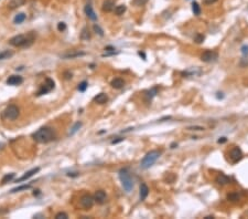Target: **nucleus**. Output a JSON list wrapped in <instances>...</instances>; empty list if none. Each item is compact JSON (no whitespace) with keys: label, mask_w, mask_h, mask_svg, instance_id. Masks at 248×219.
I'll list each match as a JSON object with an SVG mask.
<instances>
[{"label":"nucleus","mask_w":248,"mask_h":219,"mask_svg":"<svg viewBox=\"0 0 248 219\" xmlns=\"http://www.w3.org/2000/svg\"><path fill=\"white\" fill-rule=\"evenodd\" d=\"M32 137H33L34 141L38 142V143L45 144L54 140L55 133L51 127H46L45 126V127H41L40 130H38L35 133H33Z\"/></svg>","instance_id":"obj_1"},{"label":"nucleus","mask_w":248,"mask_h":219,"mask_svg":"<svg viewBox=\"0 0 248 219\" xmlns=\"http://www.w3.org/2000/svg\"><path fill=\"white\" fill-rule=\"evenodd\" d=\"M34 41L33 33H29L28 36L25 34H18V36H13L9 40V43L13 47H22V48H28L30 47Z\"/></svg>","instance_id":"obj_2"},{"label":"nucleus","mask_w":248,"mask_h":219,"mask_svg":"<svg viewBox=\"0 0 248 219\" xmlns=\"http://www.w3.org/2000/svg\"><path fill=\"white\" fill-rule=\"evenodd\" d=\"M160 155H161V152L160 151H157V149H153V151H150L149 153H147L145 157L142 158L141 164H140L141 168H143V169L150 168L152 165L157 162L158 158L160 157Z\"/></svg>","instance_id":"obj_3"},{"label":"nucleus","mask_w":248,"mask_h":219,"mask_svg":"<svg viewBox=\"0 0 248 219\" xmlns=\"http://www.w3.org/2000/svg\"><path fill=\"white\" fill-rule=\"evenodd\" d=\"M119 178H120L121 185L124 187V189L126 192H130L133 188V182L131 178V175L128 172V169H121L119 172Z\"/></svg>","instance_id":"obj_4"},{"label":"nucleus","mask_w":248,"mask_h":219,"mask_svg":"<svg viewBox=\"0 0 248 219\" xmlns=\"http://www.w3.org/2000/svg\"><path fill=\"white\" fill-rule=\"evenodd\" d=\"M19 113H20V111H19L18 106H15V105H9V106L3 111L2 116H3V119L9 120V121H15L19 116Z\"/></svg>","instance_id":"obj_5"},{"label":"nucleus","mask_w":248,"mask_h":219,"mask_svg":"<svg viewBox=\"0 0 248 219\" xmlns=\"http://www.w3.org/2000/svg\"><path fill=\"white\" fill-rule=\"evenodd\" d=\"M94 201L95 200L93 196H91V195H84V196H82L81 199H79V205H81V207H82L83 209L88 210L93 207Z\"/></svg>","instance_id":"obj_6"},{"label":"nucleus","mask_w":248,"mask_h":219,"mask_svg":"<svg viewBox=\"0 0 248 219\" xmlns=\"http://www.w3.org/2000/svg\"><path fill=\"white\" fill-rule=\"evenodd\" d=\"M218 58L217 52L213 51V50H206L201 54V60L203 62H206V63H209V62H214L216 61Z\"/></svg>","instance_id":"obj_7"},{"label":"nucleus","mask_w":248,"mask_h":219,"mask_svg":"<svg viewBox=\"0 0 248 219\" xmlns=\"http://www.w3.org/2000/svg\"><path fill=\"white\" fill-rule=\"evenodd\" d=\"M53 89H54V81L51 79H46L45 83H44L43 85H41V88H40V90L38 91L36 95L40 96V95L46 94V93H49L50 91H52Z\"/></svg>","instance_id":"obj_8"},{"label":"nucleus","mask_w":248,"mask_h":219,"mask_svg":"<svg viewBox=\"0 0 248 219\" xmlns=\"http://www.w3.org/2000/svg\"><path fill=\"white\" fill-rule=\"evenodd\" d=\"M243 152L242 149L239 148V147H233V148L230 149V159L232 161V163H234V164H236V163H238L239 161H242L243 158Z\"/></svg>","instance_id":"obj_9"},{"label":"nucleus","mask_w":248,"mask_h":219,"mask_svg":"<svg viewBox=\"0 0 248 219\" xmlns=\"http://www.w3.org/2000/svg\"><path fill=\"white\" fill-rule=\"evenodd\" d=\"M93 197H94V200L96 201L97 204L103 205L107 199V195L104 190H97V192H95Z\"/></svg>","instance_id":"obj_10"},{"label":"nucleus","mask_w":248,"mask_h":219,"mask_svg":"<svg viewBox=\"0 0 248 219\" xmlns=\"http://www.w3.org/2000/svg\"><path fill=\"white\" fill-rule=\"evenodd\" d=\"M22 82H23V79L20 75H11L7 80V84L8 85H19Z\"/></svg>","instance_id":"obj_11"},{"label":"nucleus","mask_w":248,"mask_h":219,"mask_svg":"<svg viewBox=\"0 0 248 219\" xmlns=\"http://www.w3.org/2000/svg\"><path fill=\"white\" fill-rule=\"evenodd\" d=\"M103 11L105 12H110L115 9V0H105L103 2V7H102Z\"/></svg>","instance_id":"obj_12"},{"label":"nucleus","mask_w":248,"mask_h":219,"mask_svg":"<svg viewBox=\"0 0 248 219\" xmlns=\"http://www.w3.org/2000/svg\"><path fill=\"white\" fill-rule=\"evenodd\" d=\"M84 11H85V13H86V16H87L91 20H93V21L97 20V16L95 15V12H94V10H93V7H92L91 3H87V5L85 6Z\"/></svg>","instance_id":"obj_13"},{"label":"nucleus","mask_w":248,"mask_h":219,"mask_svg":"<svg viewBox=\"0 0 248 219\" xmlns=\"http://www.w3.org/2000/svg\"><path fill=\"white\" fill-rule=\"evenodd\" d=\"M40 170L39 167H35V168H32V169H30L29 172H27V173L24 174L23 176L20 177V178H18V179L15 180V182H23V180L28 179V178H30V177H32L34 175V174H36Z\"/></svg>","instance_id":"obj_14"},{"label":"nucleus","mask_w":248,"mask_h":219,"mask_svg":"<svg viewBox=\"0 0 248 219\" xmlns=\"http://www.w3.org/2000/svg\"><path fill=\"white\" fill-rule=\"evenodd\" d=\"M216 182H217L218 185H227V184H230V178L228 176H226L225 174H218L217 177H216Z\"/></svg>","instance_id":"obj_15"},{"label":"nucleus","mask_w":248,"mask_h":219,"mask_svg":"<svg viewBox=\"0 0 248 219\" xmlns=\"http://www.w3.org/2000/svg\"><path fill=\"white\" fill-rule=\"evenodd\" d=\"M25 2H27V0H10V2L8 3V8L10 10L17 9L19 7L23 6Z\"/></svg>","instance_id":"obj_16"},{"label":"nucleus","mask_w":248,"mask_h":219,"mask_svg":"<svg viewBox=\"0 0 248 219\" xmlns=\"http://www.w3.org/2000/svg\"><path fill=\"white\" fill-rule=\"evenodd\" d=\"M158 94V88L157 86H154V88H152V89H150L149 91H147L146 92V94H145V99H146V101H148V102H150V101L153 99L156 95Z\"/></svg>","instance_id":"obj_17"},{"label":"nucleus","mask_w":248,"mask_h":219,"mask_svg":"<svg viewBox=\"0 0 248 219\" xmlns=\"http://www.w3.org/2000/svg\"><path fill=\"white\" fill-rule=\"evenodd\" d=\"M148 195H149V188H148V186L143 182V184L140 185V193H139L140 200H145Z\"/></svg>","instance_id":"obj_18"},{"label":"nucleus","mask_w":248,"mask_h":219,"mask_svg":"<svg viewBox=\"0 0 248 219\" xmlns=\"http://www.w3.org/2000/svg\"><path fill=\"white\" fill-rule=\"evenodd\" d=\"M94 101L97 104H105L108 101V96H107L106 93H99L94 97Z\"/></svg>","instance_id":"obj_19"},{"label":"nucleus","mask_w":248,"mask_h":219,"mask_svg":"<svg viewBox=\"0 0 248 219\" xmlns=\"http://www.w3.org/2000/svg\"><path fill=\"white\" fill-rule=\"evenodd\" d=\"M110 85H112V88H114V89H121V88H124V85H125V81L121 78H116V79H114L110 82Z\"/></svg>","instance_id":"obj_20"},{"label":"nucleus","mask_w":248,"mask_h":219,"mask_svg":"<svg viewBox=\"0 0 248 219\" xmlns=\"http://www.w3.org/2000/svg\"><path fill=\"white\" fill-rule=\"evenodd\" d=\"M85 55V52H79V51H74V52H69V53H65V54L62 55L63 59H74V58H79V57H83Z\"/></svg>","instance_id":"obj_21"},{"label":"nucleus","mask_w":248,"mask_h":219,"mask_svg":"<svg viewBox=\"0 0 248 219\" xmlns=\"http://www.w3.org/2000/svg\"><path fill=\"white\" fill-rule=\"evenodd\" d=\"M81 39L84 40V41H88L91 39V33H89L88 28H83L82 32H81Z\"/></svg>","instance_id":"obj_22"},{"label":"nucleus","mask_w":248,"mask_h":219,"mask_svg":"<svg viewBox=\"0 0 248 219\" xmlns=\"http://www.w3.org/2000/svg\"><path fill=\"white\" fill-rule=\"evenodd\" d=\"M15 173L6 174V175H5V176H3L2 180H1V184H2V185H6L7 182H11V180L13 179V178H15Z\"/></svg>","instance_id":"obj_23"},{"label":"nucleus","mask_w":248,"mask_h":219,"mask_svg":"<svg viewBox=\"0 0 248 219\" xmlns=\"http://www.w3.org/2000/svg\"><path fill=\"white\" fill-rule=\"evenodd\" d=\"M126 10H127V7L125 6V5H119V6H117L115 8V15L116 16L124 15L125 12H126Z\"/></svg>","instance_id":"obj_24"},{"label":"nucleus","mask_w":248,"mask_h":219,"mask_svg":"<svg viewBox=\"0 0 248 219\" xmlns=\"http://www.w3.org/2000/svg\"><path fill=\"white\" fill-rule=\"evenodd\" d=\"M25 18H27V17H25V15H24V13H19V15H17L15 17V20H13V21H15V23H17V24H19V23H22V22L24 21V20H25Z\"/></svg>","instance_id":"obj_25"},{"label":"nucleus","mask_w":248,"mask_h":219,"mask_svg":"<svg viewBox=\"0 0 248 219\" xmlns=\"http://www.w3.org/2000/svg\"><path fill=\"white\" fill-rule=\"evenodd\" d=\"M13 55V52L7 50V51H3L0 53V60H5V59H9Z\"/></svg>","instance_id":"obj_26"},{"label":"nucleus","mask_w":248,"mask_h":219,"mask_svg":"<svg viewBox=\"0 0 248 219\" xmlns=\"http://www.w3.org/2000/svg\"><path fill=\"white\" fill-rule=\"evenodd\" d=\"M192 11L195 16H200L201 15V7L199 6L197 2H193L192 3Z\"/></svg>","instance_id":"obj_27"},{"label":"nucleus","mask_w":248,"mask_h":219,"mask_svg":"<svg viewBox=\"0 0 248 219\" xmlns=\"http://www.w3.org/2000/svg\"><path fill=\"white\" fill-rule=\"evenodd\" d=\"M227 199L230 201H237L239 200V195L237 193H230L227 195Z\"/></svg>","instance_id":"obj_28"},{"label":"nucleus","mask_w":248,"mask_h":219,"mask_svg":"<svg viewBox=\"0 0 248 219\" xmlns=\"http://www.w3.org/2000/svg\"><path fill=\"white\" fill-rule=\"evenodd\" d=\"M31 188V185H22V186H19L17 188H13L11 190V193H18V192H21V190H27V189H30Z\"/></svg>","instance_id":"obj_29"},{"label":"nucleus","mask_w":248,"mask_h":219,"mask_svg":"<svg viewBox=\"0 0 248 219\" xmlns=\"http://www.w3.org/2000/svg\"><path fill=\"white\" fill-rule=\"evenodd\" d=\"M204 39H205V36L201 33H197L196 36H194V41H195L196 43H202L203 41H204Z\"/></svg>","instance_id":"obj_30"},{"label":"nucleus","mask_w":248,"mask_h":219,"mask_svg":"<svg viewBox=\"0 0 248 219\" xmlns=\"http://www.w3.org/2000/svg\"><path fill=\"white\" fill-rule=\"evenodd\" d=\"M81 126H82V123H81V122H77V123H76L75 125H74V126H73V128H72V131H71V135H73V134H75L76 132L79 131V128H81Z\"/></svg>","instance_id":"obj_31"},{"label":"nucleus","mask_w":248,"mask_h":219,"mask_svg":"<svg viewBox=\"0 0 248 219\" xmlns=\"http://www.w3.org/2000/svg\"><path fill=\"white\" fill-rule=\"evenodd\" d=\"M88 86V83L86 82V81H83L82 83H79V92H85V90L87 89Z\"/></svg>","instance_id":"obj_32"},{"label":"nucleus","mask_w":248,"mask_h":219,"mask_svg":"<svg viewBox=\"0 0 248 219\" xmlns=\"http://www.w3.org/2000/svg\"><path fill=\"white\" fill-rule=\"evenodd\" d=\"M94 31L96 32L97 34H99L100 36H104V31H103V29L98 26V24H94Z\"/></svg>","instance_id":"obj_33"},{"label":"nucleus","mask_w":248,"mask_h":219,"mask_svg":"<svg viewBox=\"0 0 248 219\" xmlns=\"http://www.w3.org/2000/svg\"><path fill=\"white\" fill-rule=\"evenodd\" d=\"M67 218H69L67 214L66 213H63V211L58 213L56 215H55V219H67Z\"/></svg>","instance_id":"obj_34"},{"label":"nucleus","mask_w":248,"mask_h":219,"mask_svg":"<svg viewBox=\"0 0 248 219\" xmlns=\"http://www.w3.org/2000/svg\"><path fill=\"white\" fill-rule=\"evenodd\" d=\"M147 1H148V0H133L132 2H133V5H136V6L141 7V6H143V5H146Z\"/></svg>","instance_id":"obj_35"},{"label":"nucleus","mask_w":248,"mask_h":219,"mask_svg":"<svg viewBox=\"0 0 248 219\" xmlns=\"http://www.w3.org/2000/svg\"><path fill=\"white\" fill-rule=\"evenodd\" d=\"M58 29H59V31L63 32V31L66 30V24L64 23V22H59V23H58Z\"/></svg>","instance_id":"obj_36"},{"label":"nucleus","mask_w":248,"mask_h":219,"mask_svg":"<svg viewBox=\"0 0 248 219\" xmlns=\"http://www.w3.org/2000/svg\"><path fill=\"white\" fill-rule=\"evenodd\" d=\"M189 131H204V127L202 126H189Z\"/></svg>","instance_id":"obj_37"},{"label":"nucleus","mask_w":248,"mask_h":219,"mask_svg":"<svg viewBox=\"0 0 248 219\" xmlns=\"http://www.w3.org/2000/svg\"><path fill=\"white\" fill-rule=\"evenodd\" d=\"M242 52L244 55H247L248 54V46H244L242 48Z\"/></svg>","instance_id":"obj_38"},{"label":"nucleus","mask_w":248,"mask_h":219,"mask_svg":"<svg viewBox=\"0 0 248 219\" xmlns=\"http://www.w3.org/2000/svg\"><path fill=\"white\" fill-rule=\"evenodd\" d=\"M203 1H204V3H205V5H212V3L216 2L217 0H203Z\"/></svg>","instance_id":"obj_39"},{"label":"nucleus","mask_w":248,"mask_h":219,"mask_svg":"<svg viewBox=\"0 0 248 219\" xmlns=\"http://www.w3.org/2000/svg\"><path fill=\"white\" fill-rule=\"evenodd\" d=\"M64 75H65V79H72V73H70V72H65L64 73Z\"/></svg>","instance_id":"obj_40"},{"label":"nucleus","mask_w":248,"mask_h":219,"mask_svg":"<svg viewBox=\"0 0 248 219\" xmlns=\"http://www.w3.org/2000/svg\"><path fill=\"white\" fill-rule=\"evenodd\" d=\"M226 141H227V138H226V137H220V140H218L217 142H218V143H220V144H222V143H225Z\"/></svg>","instance_id":"obj_41"},{"label":"nucleus","mask_w":248,"mask_h":219,"mask_svg":"<svg viewBox=\"0 0 248 219\" xmlns=\"http://www.w3.org/2000/svg\"><path fill=\"white\" fill-rule=\"evenodd\" d=\"M105 50H106V51H115V48H112V47H106Z\"/></svg>","instance_id":"obj_42"},{"label":"nucleus","mask_w":248,"mask_h":219,"mask_svg":"<svg viewBox=\"0 0 248 219\" xmlns=\"http://www.w3.org/2000/svg\"><path fill=\"white\" fill-rule=\"evenodd\" d=\"M124 140V138H119V140H116V141H112V144H116V143H118V142H121V141Z\"/></svg>","instance_id":"obj_43"},{"label":"nucleus","mask_w":248,"mask_h":219,"mask_svg":"<svg viewBox=\"0 0 248 219\" xmlns=\"http://www.w3.org/2000/svg\"><path fill=\"white\" fill-rule=\"evenodd\" d=\"M139 55L143 58V60H146V55H145V53H143V52H139Z\"/></svg>","instance_id":"obj_44"},{"label":"nucleus","mask_w":248,"mask_h":219,"mask_svg":"<svg viewBox=\"0 0 248 219\" xmlns=\"http://www.w3.org/2000/svg\"><path fill=\"white\" fill-rule=\"evenodd\" d=\"M176 146H178V144H176V143H172V144H171V148H176Z\"/></svg>","instance_id":"obj_45"},{"label":"nucleus","mask_w":248,"mask_h":219,"mask_svg":"<svg viewBox=\"0 0 248 219\" xmlns=\"http://www.w3.org/2000/svg\"><path fill=\"white\" fill-rule=\"evenodd\" d=\"M39 192H40V190H35V192L33 193V195H34V196H35V195H38V194H39Z\"/></svg>","instance_id":"obj_46"}]
</instances>
